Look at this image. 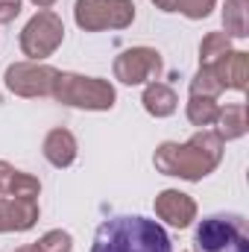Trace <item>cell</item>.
<instances>
[{
    "label": "cell",
    "instance_id": "obj_5",
    "mask_svg": "<svg viewBox=\"0 0 249 252\" xmlns=\"http://www.w3.org/2000/svg\"><path fill=\"white\" fill-rule=\"evenodd\" d=\"M135 18V6L129 0H76V24L85 30L126 27Z\"/></svg>",
    "mask_w": 249,
    "mask_h": 252
},
{
    "label": "cell",
    "instance_id": "obj_1",
    "mask_svg": "<svg viewBox=\"0 0 249 252\" xmlns=\"http://www.w3.org/2000/svg\"><path fill=\"white\" fill-rule=\"evenodd\" d=\"M91 252H173V247L156 220L141 214H121L97 229Z\"/></svg>",
    "mask_w": 249,
    "mask_h": 252
},
{
    "label": "cell",
    "instance_id": "obj_24",
    "mask_svg": "<svg viewBox=\"0 0 249 252\" xmlns=\"http://www.w3.org/2000/svg\"><path fill=\"white\" fill-rule=\"evenodd\" d=\"M32 3H35V6H41V9H50L56 0H32Z\"/></svg>",
    "mask_w": 249,
    "mask_h": 252
},
{
    "label": "cell",
    "instance_id": "obj_6",
    "mask_svg": "<svg viewBox=\"0 0 249 252\" xmlns=\"http://www.w3.org/2000/svg\"><path fill=\"white\" fill-rule=\"evenodd\" d=\"M62 35H64L62 21H59L53 12H41V15H35V18L24 27L21 47H24V53H27L30 59H44V56H50V53L59 47Z\"/></svg>",
    "mask_w": 249,
    "mask_h": 252
},
{
    "label": "cell",
    "instance_id": "obj_21",
    "mask_svg": "<svg viewBox=\"0 0 249 252\" xmlns=\"http://www.w3.org/2000/svg\"><path fill=\"white\" fill-rule=\"evenodd\" d=\"M21 12V0H0V24L12 21Z\"/></svg>",
    "mask_w": 249,
    "mask_h": 252
},
{
    "label": "cell",
    "instance_id": "obj_3",
    "mask_svg": "<svg viewBox=\"0 0 249 252\" xmlns=\"http://www.w3.org/2000/svg\"><path fill=\"white\" fill-rule=\"evenodd\" d=\"M193 252H249V226L244 214H211L199 223Z\"/></svg>",
    "mask_w": 249,
    "mask_h": 252
},
{
    "label": "cell",
    "instance_id": "obj_2",
    "mask_svg": "<svg viewBox=\"0 0 249 252\" xmlns=\"http://www.w3.org/2000/svg\"><path fill=\"white\" fill-rule=\"evenodd\" d=\"M220 147L223 138L202 132L196 135L190 144L179 147V144H161L156 153V167L170 173V176H182V179H199L208 170L217 167L220 161Z\"/></svg>",
    "mask_w": 249,
    "mask_h": 252
},
{
    "label": "cell",
    "instance_id": "obj_16",
    "mask_svg": "<svg viewBox=\"0 0 249 252\" xmlns=\"http://www.w3.org/2000/svg\"><path fill=\"white\" fill-rule=\"evenodd\" d=\"M223 21H226V30L238 38L247 35V0H229L226 3V12H223Z\"/></svg>",
    "mask_w": 249,
    "mask_h": 252
},
{
    "label": "cell",
    "instance_id": "obj_14",
    "mask_svg": "<svg viewBox=\"0 0 249 252\" xmlns=\"http://www.w3.org/2000/svg\"><path fill=\"white\" fill-rule=\"evenodd\" d=\"M220 118V138H241L247 132V109L244 106H229L226 112L217 115Z\"/></svg>",
    "mask_w": 249,
    "mask_h": 252
},
{
    "label": "cell",
    "instance_id": "obj_15",
    "mask_svg": "<svg viewBox=\"0 0 249 252\" xmlns=\"http://www.w3.org/2000/svg\"><path fill=\"white\" fill-rule=\"evenodd\" d=\"M226 53H229V38H226V32H211V35L202 41V47H199V62L205 64V67H211L217 59H223Z\"/></svg>",
    "mask_w": 249,
    "mask_h": 252
},
{
    "label": "cell",
    "instance_id": "obj_20",
    "mask_svg": "<svg viewBox=\"0 0 249 252\" xmlns=\"http://www.w3.org/2000/svg\"><path fill=\"white\" fill-rule=\"evenodd\" d=\"M211 6H214V0H179L176 3V9L185 12L187 18H205L211 12Z\"/></svg>",
    "mask_w": 249,
    "mask_h": 252
},
{
    "label": "cell",
    "instance_id": "obj_8",
    "mask_svg": "<svg viewBox=\"0 0 249 252\" xmlns=\"http://www.w3.org/2000/svg\"><path fill=\"white\" fill-rule=\"evenodd\" d=\"M115 73H118L121 82L135 85V82H144L150 76H158L161 73V59L150 47H135V50H126L115 62Z\"/></svg>",
    "mask_w": 249,
    "mask_h": 252
},
{
    "label": "cell",
    "instance_id": "obj_19",
    "mask_svg": "<svg viewBox=\"0 0 249 252\" xmlns=\"http://www.w3.org/2000/svg\"><path fill=\"white\" fill-rule=\"evenodd\" d=\"M38 252H70V235L67 232H47L41 244H35Z\"/></svg>",
    "mask_w": 249,
    "mask_h": 252
},
{
    "label": "cell",
    "instance_id": "obj_25",
    "mask_svg": "<svg viewBox=\"0 0 249 252\" xmlns=\"http://www.w3.org/2000/svg\"><path fill=\"white\" fill-rule=\"evenodd\" d=\"M18 252H38V247H24V250H18Z\"/></svg>",
    "mask_w": 249,
    "mask_h": 252
},
{
    "label": "cell",
    "instance_id": "obj_11",
    "mask_svg": "<svg viewBox=\"0 0 249 252\" xmlns=\"http://www.w3.org/2000/svg\"><path fill=\"white\" fill-rule=\"evenodd\" d=\"M44 156L53 167H67L76 158V141L67 129H53L44 141Z\"/></svg>",
    "mask_w": 249,
    "mask_h": 252
},
{
    "label": "cell",
    "instance_id": "obj_10",
    "mask_svg": "<svg viewBox=\"0 0 249 252\" xmlns=\"http://www.w3.org/2000/svg\"><path fill=\"white\" fill-rule=\"evenodd\" d=\"M38 220L35 199H0V232H24Z\"/></svg>",
    "mask_w": 249,
    "mask_h": 252
},
{
    "label": "cell",
    "instance_id": "obj_9",
    "mask_svg": "<svg viewBox=\"0 0 249 252\" xmlns=\"http://www.w3.org/2000/svg\"><path fill=\"white\" fill-rule=\"evenodd\" d=\"M156 211L176 229H185L187 223L193 220L196 214V205L187 193H179V190H164L158 199H156Z\"/></svg>",
    "mask_w": 249,
    "mask_h": 252
},
{
    "label": "cell",
    "instance_id": "obj_13",
    "mask_svg": "<svg viewBox=\"0 0 249 252\" xmlns=\"http://www.w3.org/2000/svg\"><path fill=\"white\" fill-rule=\"evenodd\" d=\"M144 109H147L150 115H156V118L173 115V109H176V94H173L167 85L153 82V85H147V91H144Z\"/></svg>",
    "mask_w": 249,
    "mask_h": 252
},
{
    "label": "cell",
    "instance_id": "obj_18",
    "mask_svg": "<svg viewBox=\"0 0 249 252\" xmlns=\"http://www.w3.org/2000/svg\"><path fill=\"white\" fill-rule=\"evenodd\" d=\"M220 88H223V85L217 82V76H214L211 67H202V70L196 73V79L190 82V94H193V97H199V94H202V97H214Z\"/></svg>",
    "mask_w": 249,
    "mask_h": 252
},
{
    "label": "cell",
    "instance_id": "obj_22",
    "mask_svg": "<svg viewBox=\"0 0 249 252\" xmlns=\"http://www.w3.org/2000/svg\"><path fill=\"white\" fill-rule=\"evenodd\" d=\"M15 173H18V170H12L6 161H0V196H3V193H9L12 182H15Z\"/></svg>",
    "mask_w": 249,
    "mask_h": 252
},
{
    "label": "cell",
    "instance_id": "obj_17",
    "mask_svg": "<svg viewBox=\"0 0 249 252\" xmlns=\"http://www.w3.org/2000/svg\"><path fill=\"white\" fill-rule=\"evenodd\" d=\"M217 106L211 103V97H193L190 103H187V118H190V124H196V126H208V124H214L217 121Z\"/></svg>",
    "mask_w": 249,
    "mask_h": 252
},
{
    "label": "cell",
    "instance_id": "obj_4",
    "mask_svg": "<svg viewBox=\"0 0 249 252\" xmlns=\"http://www.w3.org/2000/svg\"><path fill=\"white\" fill-rule=\"evenodd\" d=\"M53 94L70 103V106H82V109H112L115 106V91L112 85L91 79V76H73V73H56L53 82Z\"/></svg>",
    "mask_w": 249,
    "mask_h": 252
},
{
    "label": "cell",
    "instance_id": "obj_23",
    "mask_svg": "<svg viewBox=\"0 0 249 252\" xmlns=\"http://www.w3.org/2000/svg\"><path fill=\"white\" fill-rule=\"evenodd\" d=\"M153 3H158L164 12H176V3H179V0H153Z\"/></svg>",
    "mask_w": 249,
    "mask_h": 252
},
{
    "label": "cell",
    "instance_id": "obj_12",
    "mask_svg": "<svg viewBox=\"0 0 249 252\" xmlns=\"http://www.w3.org/2000/svg\"><path fill=\"white\" fill-rule=\"evenodd\" d=\"M217 82L226 88H247V53H226L217 67H211Z\"/></svg>",
    "mask_w": 249,
    "mask_h": 252
},
{
    "label": "cell",
    "instance_id": "obj_7",
    "mask_svg": "<svg viewBox=\"0 0 249 252\" xmlns=\"http://www.w3.org/2000/svg\"><path fill=\"white\" fill-rule=\"evenodd\" d=\"M56 82V70L53 67H35V64H12L6 70V85L15 94L24 97H35V94H50Z\"/></svg>",
    "mask_w": 249,
    "mask_h": 252
}]
</instances>
